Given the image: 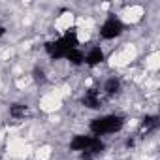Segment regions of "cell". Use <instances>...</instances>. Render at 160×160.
<instances>
[{"mask_svg": "<svg viewBox=\"0 0 160 160\" xmlns=\"http://www.w3.org/2000/svg\"><path fill=\"white\" fill-rule=\"evenodd\" d=\"M68 147H70V151L77 152L83 160H94L104 152L106 143L102 138H96L92 134H75L70 139Z\"/></svg>", "mask_w": 160, "mask_h": 160, "instance_id": "6da1fadb", "label": "cell"}, {"mask_svg": "<svg viewBox=\"0 0 160 160\" xmlns=\"http://www.w3.org/2000/svg\"><path fill=\"white\" fill-rule=\"evenodd\" d=\"M124 124H126V119L121 113H104V115L91 119L89 130L96 138H106V136L119 134L124 128Z\"/></svg>", "mask_w": 160, "mask_h": 160, "instance_id": "7a4b0ae2", "label": "cell"}, {"mask_svg": "<svg viewBox=\"0 0 160 160\" xmlns=\"http://www.w3.org/2000/svg\"><path fill=\"white\" fill-rule=\"evenodd\" d=\"M75 47H79V38H77V34H75L73 30H68V32H64L62 36L51 40V42H47V43L43 45L47 57L53 58V60L66 58L68 53L73 51Z\"/></svg>", "mask_w": 160, "mask_h": 160, "instance_id": "3957f363", "label": "cell"}, {"mask_svg": "<svg viewBox=\"0 0 160 160\" xmlns=\"http://www.w3.org/2000/svg\"><path fill=\"white\" fill-rule=\"evenodd\" d=\"M124 32V23L117 15H109L100 25V38L102 40H117Z\"/></svg>", "mask_w": 160, "mask_h": 160, "instance_id": "277c9868", "label": "cell"}, {"mask_svg": "<svg viewBox=\"0 0 160 160\" xmlns=\"http://www.w3.org/2000/svg\"><path fill=\"white\" fill-rule=\"evenodd\" d=\"M81 104L87 109H92V111L102 109V106H104V94H102V91H98V89H87L83 92V96H81Z\"/></svg>", "mask_w": 160, "mask_h": 160, "instance_id": "5b68a950", "label": "cell"}, {"mask_svg": "<svg viewBox=\"0 0 160 160\" xmlns=\"http://www.w3.org/2000/svg\"><path fill=\"white\" fill-rule=\"evenodd\" d=\"M104 60H106V51L100 45H94L89 51H85V64L87 66L94 68V66H100Z\"/></svg>", "mask_w": 160, "mask_h": 160, "instance_id": "8992f818", "label": "cell"}, {"mask_svg": "<svg viewBox=\"0 0 160 160\" xmlns=\"http://www.w3.org/2000/svg\"><path fill=\"white\" fill-rule=\"evenodd\" d=\"M121 91H122V83H121V79L115 77V75L108 77L104 81V85H102V94L108 96V98H113V96L121 94Z\"/></svg>", "mask_w": 160, "mask_h": 160, "instance_id": "52a82bcc", "label": "cell"}, {"mask_svg": "<svg viewBox=\"0 0 160 160\" xmlns=\"http://www.w3.org/2000/svg\"><path fill=\"white\" fill-rule=\"evenodd\" d=\"M8 113H10L12 119L23 121V119H27V117L30 115V106H27V104H23V102H15V104H12V106L8 108Z\"/></svg>", "mask_w": 160, "mask_h": 160, "instance_id": "ba28073f", "label": "cell"}, {"mask_svg": "<svg viewBox=\"0 0 160 160\" xmlns=\"http://www.w3.org/2000/svg\"><path fill=\"white\" fill-rule=\"evenodd\" d=\"M160 121H158V115H145V119L141 121V134H151V132H156Z\"/></svg>", "mask_w": 160, "mask_h": 160, "instance_id": "9c48e42d", "label": "cell"}, {"mask_svg": "<svg viewBox=\"0 0 160 160\" xmlns=\"http://www.w3.org/2000/svg\"><path fill=\"white\" fill-rule=\"evenodd\" d=\"M66 60H68L72 66H83V64H85V51H83L81 47H75L73 51L68 53Z\"/></svg>", "mask_w": 160, "mask_h": 160, "instance_id": "30bf717a", "label": "cell"}, {"mask_svg": "<svg viewBox=\"0 0 160 160\" xmlns=\"http://www.w3.org/2000/svg\"><path fill=\"white\" fill-rule=\"evenodd\" d=\"M34 77H36V81H45V72L42 68H36L34 70Z\"/></svg>", "mask_w": 160, "mask_h": 160, "instance_id": "8fae6325", "label": "cell"}, {"mask_svg": "<svg viewBox=\"0 0 160 160\" xmlns=\"http://www.w3.org/2000/svg\"><path fill=\"white\" fill-rule=\"evenodd\" d=\"M6 34V27H2V25H0V38H2Z\"/></svg>", "mask_w": 160, "mask_h": 160, "instance_id": "7c38bea8", "label": "cell"}]
</instances>
